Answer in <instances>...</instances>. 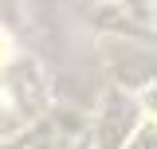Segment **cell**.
Instances as JSON below:
<instances>
[{
    "label": "cell",
    "mask_w": 157,
    "mask_h": 149,
    "mask_svg": "<svg viewBox=\"0 0 157 149\" xmlns=\"http://www.w3.org/2000/svg\"><path fill=\"white\" fill-rule=\"evenodd\" d=\"M8 51H12V47H8V36H4V32H0V63H4V59H8Z\"/></svg>",
    "instance_id": "obj_1"
}]
</instances>
